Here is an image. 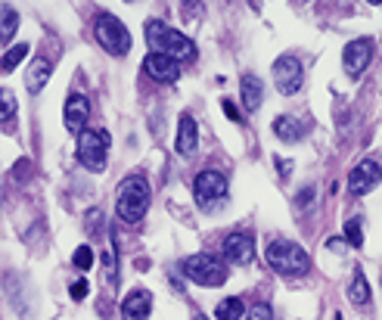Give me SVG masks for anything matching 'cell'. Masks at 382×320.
I'll use <instances>...</instances> for the list:
<instances>
[{"label":"cell","mask_w":382,"mask_h":320,"mask_svg":"<svg viewBox=\"0 0 382 320\" xmlns=\"http://www.w3.org/2000/svg\"><path fill=\"white\" fill-rule=\"evenodd\" d=\"M50 75H53V59L41 53L37 59H31L28 75H25V88H28L31 93H41V90H44V84L50 81Z\"/></svg>","instance_id":"16"},{"label":"cell","mask_w":382,"mask_h":320,"mask_svg":"<svg viewBox=\"0 0 382 320\" xmlns=\"http://www.w3.org/2000/svg\"><path fill=\"white\" fill-rule=\"evenodd\" d=\"M106 150H109L106 131L84 128L81 134H78V159H81V165L88 171H93V174L106 171Z\"/></svg>","instance_id":"6"},{"label":"cell","mask_w":382,"mask_h":320,"mask_svg":"<svg viewBox=\"0 0 382 320\" xmlns=\"http://www.w3.org/2000/svg\"><path fill=\"white\" fill-rule=\"evenodd\" d=\"M277 165H280V174H290V162H286V159H280V155H277Z\"/></svg>","instance_id":"31"},{"label":"cell","mask_w":382,"mask_h":320,"mask_svg":"<svg viewBox=\"0 0 382 320\" xmlns=\"http://www.w3.org/2000/svg\"><path fill=\"white\" fill-rule=\"evenodd\" d=\"M19 112V103H16V93L10 88H0V124H10Z\"/></svg>","instance_id":"21"},{"label":"cell","mask_w":382,"mask_h":320,"mask_svg":"<svg viewBox=\"0 0 382 320\" xmlns=\"http://www.w3.org/2000/svg\"><path fill=\"white\" fill-rule=\"evenodd\" d=\"M311 199H314V186H305V190H302L299 196H295V206H299V208H308V206H311Z\"/></svg>","instance_id":"27"},{"label":"cell","mask_w":382,"mask_h":320,"mask_svg":"<svg viewBox=\"0 0 382 320\" xmlns=\"http://www.w3.org/2000/svg\"><path fill=\"white\" fill-rule=\"evenodd\" d=\"M193 196H196L199 208H205V212H212V206L227 199V177L217 174V171H199L196 181H193Z\"/></svg>","instance_id":"7"},{"label":"cell","mask_w":382,"mask_h":320,"mask_svg":"<svg viewBox=\"0 0 382 320\" xmlns=\"http://www.w3.org/2000/svg\"><path fill=\"white\" fill-rule=\"evenodd\" d=\"M348 299H352L354 305H367L370 302V286H367V277H364V268H354L352 286H348Z\"/></svg>","instance_id":"20"},{"label":"cell","mask_w":382,"mask_h":320,"mask_svg":"<svg viewBox=\"0 0 382 320\" xmlns=\"http://www.w3.org/2000/svg\"><path fill=\"white\" fill-rule=\"evenodd\" d=\"M181 271L186 277L193 280V283L205 286V290H215V286H224L227 283V264H224V259H215V255H190V259L181 261Z\"/></svg>","instance_id":"4"},{"label":"cell","mask_w":382,"mask_h":320,"mask_svg":"<svg viewBox=\"0 0 382 320\" xmlns=\"http://www.w3.org/2000/svg\"><path fill=\"white\" fill-rule=\"evenodd\" d=\"M19 28V13L10 4H0V44H10Z\"/></svg>","instance_id":"19"},{"label":"cell","mask_w":382,"mask_h":320,"mask_svg":"<svg viewBox=\"0 0 382 320\" xmlns=\"http://www.w3.org/2000/svg\"><path fill=\"white\" fill-rule=\"evenodd\" d=\"M93 35H97V41L106 53H112V57H128L131 35H128V28H124V22L119 19V16L100 13L97 22H93Z\"/></svg>","instance_id":"5"},{"label":"cell","mask_w":382,"mask_h":320,"mask_svg":"<svg viewBox=\"0 0 382 320\" xmlns=\"http://www.w3.org/2000/svg\"><path fill=\"white\" fill-rule=\"evenodd\" d=\"M333 249V252H342V249H345V239H330V243H326Z\"/></svg>","instance_id":"30"},{"label":"cell","mask_w":382,"mask_h":320,"mask_svg":"<svg viewBox=\"0 0 382 320\" xmlns=\"http://www.w3.org/2000/svg\"><path fill=\"white\" fill-rule=\"evenodd\" d=\"M193 320H208L205 314H193Z\"/></svg>","instance_id":"32"},{"label":"cell","mask_w":382,"mask_h":320,"mask_svg":"<svg viewBox=\"0 0 382 320\" xmlns=\"http://www.w3.org/2000/svg\"><path fill=\"white\" fill-rule=\"evenodd\" d=\"M143 69H146V75H150L153 81H162V84H171V81L181 78V62L162 57V53H150V57L143 59Z\"/></svg>","instance_id":"13"},{"label":"cell","mask_w":382,"mask_h":320,"mask_svg":"<svg viewBox=\"0 0 382 320\" xmlns=\"http://www.w3.org/2000/svg\"><path fill=\"white\" fill-rule=\"evenodd\" d=\"M28 57V44H16V47H10V50H6V57L4 59H0V69H4V72H13V69L16 66H19V62L22 59H25Z\"/></svg>","instance_id":"23"},{"label":"cell","mask_w":382,"mask_h":320,"mask_svg":"<svg viewBox=\"0 0 382 320\" xmlns=\"http://www.w3.org/2000/svg\"><path fill=\"white\" fill-rule=\"evenodd\" d=\"M249 320H274V314H270L268 305H252L249 308Z\"/></svg>","instance_id":"26"},{"label":"cell","mask_w":382,"mask_h":320,"mask_svg":"<svg viewBox=\"0 0 382 320\" xmlns=\"http://www.w3.org/2000/svg\"><path fill=\"white\" fill-rule=\"evenodd\" d=\"M150 202H153V190H150V184H146V177L131 174V177H124V184L119 186V196H115V212H119L121 221L137 224V221H143Z\"/></svg>","instance_id":"2"},{"label":"cell","mask_w":382,"mask_h":320,"mask_svg":"<svg viewBox=\"0 0 382 320\" xmlns=\"http://www.w3.org/2000/svg\"><path fill=\"white\" fill-rule=\"evenodd\" d=\"M302 81H305V72H302V62L292 57V53H283L277 62H274V84L283 97H292L299 93Z\"/></svg>","instance_id":"8"},{"label":"cell","mask_w":382,"mask_h":320,"mask_svg":"<svg viewBox=\"0 0 382 320\" xmlns=\"http://www.w3.org/2000/svg\"><path fill=\"white\" fill-rule=\"evenodd\" d=\"M239 90H243V106H246V112H255V109L261 106V100H264V84H261V78L243 75V81H239Z\"/></svg>","instance_id":"17"},{"label":"cell","mask_w":382,"mask_h":320,"mask_svg":"<svg viewBox=\"0 0 382 320\" xmlns=\"http://www.w3.org/2000/svg\"><path fill=\"white\" fill-rule=\"evenodd\" d=\"M72 261H75V268H81V271L93 268V249L90 246H78L75 255H72Z\"/></svg>","instance_id":"25"},{"label":"cell","mask_w":382,"mask_h":320,"mask_svg":"<svg viewBox=\"0 0 382 320\" xmlns=\"http://www.w3.org/2000/svg\"><path fill=\"white\" fill-rule=\"evenodd\" d=\"M264 259H268L270 268L283 277H305L311 271L308 252L299 243H292V239H274V243L268 246V255H264Z\"/></svg>","instance_id":"3"},{"label":"cell","mask_w":382,"mask_h":320,"mask_svg":"<svg viewBox=\"0 0 382 320\" xmlns=\"http://www.w3.org/2000/svg\"><path fill=\"white\" fill-rule=\"evenodd\" d=\"M243 299H237V295H230V299H224L221 305H217V320H243Z\"/></svg>","instance_id":"22"},{"label":"cell","mask_w":382,"mask_h":320,"mask_svg":"<svg viewBox=\"0 0 382 320\" xmlns=\"http://www.w3.org/2000/svg\"><path fill=\"white\" fill-rule=\"evenodd\" d=\"M373 59V41L370 37H357V41H348L345 50H342V69H345L348 78H361L367 72Z\"/></svg>","instance_id":"9"},{"label":"cell","mask_w":382,"mask_h":320,"mask_svg":"<svg viewBox=\"0 0 382 320\" xmlns=\"http://www.w3.org/2000/svg\"><path fill=\"white\" fill-rule=\"evenodd\" d=\"M146 41H150L153 53H162V57L174 59V62H186V59H196V44L184 35V31L165 25V22L153 19L146 22Z\"/></svg>","instance_id":"1"},{"label":"cell","mask_w":382,"mask_h":320,"mask_svg":"<svg viewBox=\"0 0 382 320\" xmlns=\"http://www.w3.org/2000/svg\"><path fill=\"white\" fill-rule=\"evenodd\" d=\"M224 259H227L230 264H239V268L252 264V259H255L252 233H230V237L224 239Z\"/></svg>","instance_id":"11"},{"label":"cell","mask_w":382,"mask_h":320,"mask_svg":"<svg viewBox=\"0 0 382 320\" xmlns=\"http://www.w3.org/2000/svg\"><path fill=\"white\" fill-rule=\"evenodd\" d=\"M221 109H224V115H227L230 122H239V112H237V106H233L230 100H224V103H221Z\"/></svg>","instance_id":"29"},{"label":"cell","mask_w":382,"mask_h":320,"mask_svg":"<svg viewBox=\"0 0 382 320\" xmlns=\"http://www.w3.org/2000/svg\"><path fill=\"white\" fill-rule=\"evenodd\" d=\"M196 146H199V128H196V122H193V115L184 112L181 122H177V153L193 155Z\"/></svg>","instance_id":"15"},{"label":"cell","mask_w":382,"mask_h":320,"mask_svg":"<svg viewBox=\"0 0 382 320\" xmlns=\"http://www.w3.org/2000/svg\"><path fill=\"white\" fill-rule=\"evenodd\" d=\"M88 115H90L88 97H81V93H72V97L66 100V109H62V122H66L68 134H81L84 124H88Z\"/></svg>","instance_id":"12"},{"label":"cell","mask_w":382,"mask_h":320,"mask_svg":"<svg viewBox=\"0 0 382 320\" xmlns=\"http://www.w3.org/2000/svg\"><path fill=\"white\" fill-rule=\"evenodd\" d=\"M84 295H88V280H75V283H72V299L81 302Z\"/></svg>","instance_id":"28"},{"label":"cell","mask_w":382,"mask_h":320,"mask_svg":"<svg viewBox=\"0 0 382 320\" xmlns=\"http://www.w3.org/2000/svg\"><path fill=\"white\" fill-rule=\"evenodd\" d=\"M382 181V168L379 162L373 159H364L361 165H354V171L348 174V190L354 193V196H367V193H373Z\"/></svg>","instance_id":"10"},{"label":"cell","mask_w":382,"mask_h":320,"mask_svg":"<svg viewBox=\"0 0 382 320\" xmlns=\"http://www.w3.org/2000/svg\"><path fill=\"white\" fill-rule=\"evenodd\" d=\"M153 311V292L150 290H134L124 295L121 302V320H146Z\"/></svg>","instance_id":"14"},{"label":"cell","mask_w":382,"mask_h":320,"mask_svg":"<svg viewBox=\"0 0 382 320\" xmlns=\"http://www.w3.org/2000/svg\"><path fill=\"white\" fill-rule=\"evenodd\" d=\"M274 134L283 140V143H299V140L305 137V124L299 119H292V115H280L274 122Z\"/></svg>","instance_id":"18"},{"label":"cell","mask_w":382,"mask_h":320,"mask_svg":"<svg viewBox=\"0 0 382 320\" xmlns=\"http://www.w3.org/2000/svg\"><path fill=\"white\" fill-rule=\"evenodd\" d=\"M345 243L361 249L364 246V233H361V218H352V221L345 224Z\"/></svg>","instance_id":"24"}]
</instances>
